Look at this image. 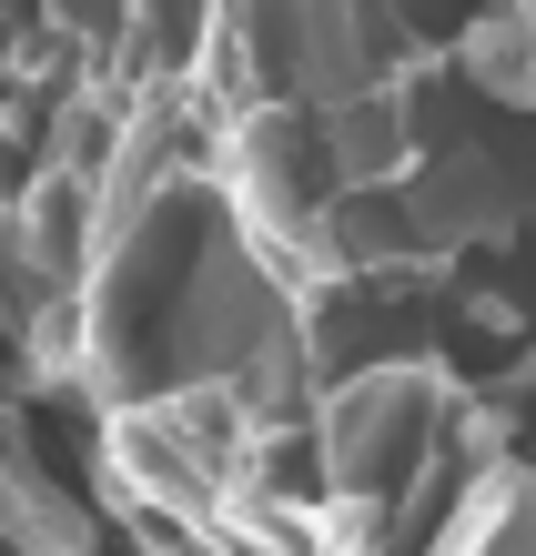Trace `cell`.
Listing matches in <instances>:
<instances>
[{"label": "cell", "mask_w": 536, "mask_h": 556, "mask_svg": "<svg viewBox=\"0 0 536 556\" xmlns=\"http://www.w3.org/2000/svg\"><path fill=\"white\" fill-rule=\"evenodd\" d=\"M324 466L354 506H395L415 476L446 466V384L425 365H375L354 375L324 415Z\"/></svg>", "instance_id": "6da1fadb"}, {"label": "cell", "mask_w": 536, "mask_h": 556, "mask_svg": "<svg viewBox=\"0 0 536 556\" xmlns=\"http://www.w3.org/2000/svg\"><path fill=\"white\" fill-rule=\"evenodd\" d=\"M456 61H465V72H476V81H486L507 112L536 91V61H526V21H516V11H486V21L456 41Z\"/></svg>", "instance_id": "7a4b0ae2"}]
</instances>
